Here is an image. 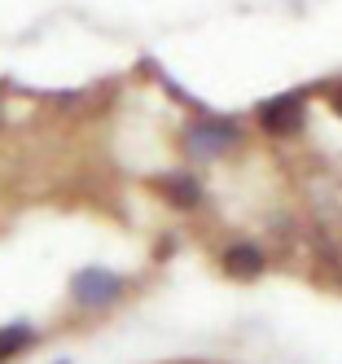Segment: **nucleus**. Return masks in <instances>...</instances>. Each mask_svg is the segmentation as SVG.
<instances>
[{
  "label": "nucleus",
  "mask_w": 342,
  "mask_h": 364,
  "mask_svg": "<svg viewBox=\"0 0 342 364\" xmlns=\"http://www.w3.org/2000/svg\"><path fill=\"white\" fill-rule=\"evenodd\" d=\"M0 123H5V110H0Z\"/></svg>",
  "instance_id": "nucleus-6"
},
{
  "label": "nucleus",
  "mask_w": 342,
  "mask_h": 364,
  "mask_svg": "<svg viewBox=\"0 0 342 364\" xmlns=\"http://www.w3.org/2000/svg\"><path fill=\"white\" fill-rule=\"evenodd\" d=\"M149 189L163 198L171 211H198V206L206 202V193H202V180L198 176H189V171H167V176H154L149 180Z\"/></svg>",
  "instance_id": "nucleus-3"
},
{
  "label": "nucleus",
  "mask_w": 342,
  "mask_h": 364,
  "mask_svg": "<svg viewBox=\"0 0 342 364\" xmlns=\"http://www.w3.org/2000/svg\"><path fill=\"white\" fill-rule=\"evenodd\" d=\"M307 97L342 132V80L316 84ZM268 141L285 149L281 167L299 193L294 211L268 215V246H263L268 264L272 250H281L285 259L299 264L303 277L329 285V290H342V141L333 145L311 141V132H303V127H285Z\"/></svg>",
  "instance_id": "nucleus-1"
},
{
  "label": "nucleus",
  "mask_w": 342,
  "mask_h": 364,
  "mask_svg": "<svg viewBox=\"0 0 342 364\" xmlns=\"http://www.w3.org/2000/svg\"><path fill=\"white\" fill-rule=\"evenodd\" d=\"M220 268L233 281H255V277L268 272V250H263L259 242H228L220 250Z\"/></svg>",
  "instance_id": "nucleus-4"
},
{
  "label": "nucleus",
  "mask_w": 342,
  "mask_h": 364,
  "mask_svg": "<svg viewBox=\"0 0 342 364\" xmlns=\"http://www.w3.org/2000/svg\"><path fill=\"white\" fill-rule=\"evenodd\" d=\"M31 343H36V325H26V321L0 325V364H9L14 355H22Z\"/></svg>",
  "instance_id": "nucleus-5"
},
{
  "label": "nucleus",
  "mask_w": 342,
  "mask_h": 364,
  "mask_svg": "<svg viewBox=\"0 0 342 364\" xmlns=\"http://www.w3.org/2000/svg\"><path fill=\"white\" fill-rule=\"evenodd\" d=\"M127 290V281L110 268H79L70 277V303L75 307H84V311H105V307H114Z\"/></svg>",
  "instance_id": "nucleus-2"
}]
</instances>
